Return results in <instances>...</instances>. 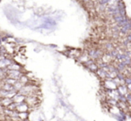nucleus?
<instances>
[{
    "instance_id": "obj_1",
    "label": "nucleus",
    "mask_w": 131,
    "mask_h": 121,
    "mask_svg": "<svg viewBox=\"0 0 131 121\" xmlns=\"http://www.w3.org/2000/svg\"><path fill=\"white\" fill-rule=\"evenodd\" d=\"M15 110L17 112H27L29 110V106L26 104V102H22V103L17 104Z\"/></svg>"
},
{
    "instance_id": "obj_2",
    "label": "nucleus",
    "mask_w": 131,
    "mask_h": 121,
    "mask_svg": "<svg viewBox=\"0 0 131 121\" xmlns=\"http://www.w3.org/2000/svg\"><path fill=\"white\" fill-rule=\"evenodd\" d=\"M12 102H14L13 99L12 98H8V97H6V98H3L2 100H0V105L4 108V109H6L8 105H10Z\"/></svg>"
},
{
    "instance_id": "obj_3",
    "label": "nucleus",
    "mask_w": 131,
    "mask_h": 121,
    "mask_svg": "<svg viewBox=\"0 0 131 121\" xmlns=\"http://www.w3.org/2000/svg\"><path fill=\"white\" fill-rule=\"evenodd\" d=\"M25 99H26V97L24 95H22V94H17L14 97V102H15L16 104H20V103H22V102H25Z\"/></svg>"
},
{
    "instance_id": "obj_4",
    "label": "nucleus",
    "mask_w": 131,
    "mask_h": 121,
    "mask_svg": "<svg viewBox=\"0 0 131 121\" xmlns=\"http://www.w3.org/2000/svg\"><path fill=\"white\" fill-rule=\"evenodd\" d=\"M18 118H20V120H27L29 115L27 112H18Z\"/></svg>"
},
{
    "instance_id": "obj_5",
    "label": "nucleus",
    "mask_w": 131,
    "mask_h": 121,
    "mask_svg": "<svg viewBox=\"0 0 131 121\" xmlns=\"http://www.w3.org/2000/svg\"><path fill=\"white\" fill-rule=\"evenodd\" d=\"M128 89H129V90L131 89V84H129V85H128Z\"/></svg>"
}]
</instances>
